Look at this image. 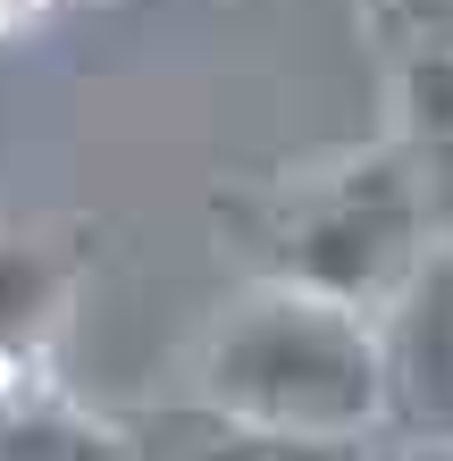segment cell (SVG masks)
Returning <instances> with one entry per match:
<instances>
[{
	"instance_id": "cell-7",
	"label": "cell",
	"mask_w": 453,
	"mask_h": 461,
	"mask_svg": "<svg viewBox=\"0 0 453 461\" xmlns=\"http://www.w3.org/2000/svg\"><path fill=\"white\" fill-rule=\"evenodd\" d=\"M135 461H353V445H303V437H269V428H244L210 402H177L143 428H126Z\"/></svg>"
},
{
	"instance_id": "cell-2",
	"label": "cell",
	"mask_w": 453,
	"mask_h": 461,
	"mask_svg": "<svg viewBox=\"0 0 453 461\" xmlns=\"http://www.w3.org/2000/svg\"><path fill=\"white\" fill-rule=\"evenodd\" d=\"M194 402L303 445H369L386 428L378 311L303 285H244L194 336Z\"/></svg>"
},
{
	"instance_id": "cell-3",
	"label": "cell",
	"mask_w": 453,
	"mask_h": 461,
	"mask_svg": "<svg viewBox=\"0 0 453 461\" xmlns=\"http://www.w3.org/2000/svg\"><path fill=\"white\" fill-rule=\"evenodd\" d=\"M378 377H386V445L453 453V243L378 303Z\"/></svg>"
},
{
	"instance_id": "cell-6",
	"label": "cell",
	"mask_w": 453,
	"mask_h": 461,
	"mask_svg": "<svg viewBox=\"0 0 453 461\" xmlns=\"http://www.w3.org/2000/svg\"><path fill=\"white\" fill-rule=\"evenodd\" d=\"M394 85V143L429 185V210H437V235L453 243V50H429V59H394L386 68Z\"/></svg>"
},
{
	"instance_id": "cell-5",
	"label": "cell",
	"mask_w": 453,
	"mask_h": 461,
	"mask_svg": "<svg viewBox=\"0 0 453 461\" xmlns=\"http://www.w3.org/2000/svg\"><path fill=\"white\" fill-rule=\"evenodd\" d=\"M76 243L59 235H0V369L50 361V336L76 303Z\"/></svg>"
},
{
	"instance_id": "cell-11",
	"label": "cell",
	"mask_w": 453,
	"mask_h": 461,
	"mask_svg": "<svg viewBox=\"0 0 453 461\" xmlns=\"http://www.w3.org/2000/svg\"><path fill=\"white\" fill-rule=\"evenodd\" d=\"M420 461H453V453H420Z\"/></svg>"
},
{
	"instance_id": "cell-9",
	"label": "cell",
	"mask_w": 453,
	"mask_h": 461,
	"mask_svg": "<svg viewBox=\"0 0 453 461\" xmlns=\"http://www.w3.org/2000/svg\"><path fill=\"white\" fill-rule=\"evenodd\" d=\"M353 461H420V453H403V445H386V437H369V445H353Z\"/></svg>"
},
{
	"instance_id": "cell-8",
	"label": "cell",
	"mask_w": 453,
	"mask_h": 461,
	"mask_svg": "<svg viewBox=\"0 0 453 461\" xmlns=\"http://www.w3.org/2000/svg\"><path fill=\"white\" fill-rule=\"evenodd\" d=\"M369 42L394 59H429V50H453V0H353Z\"/></svg>"
},
{
	"instance_id": "cell-4",
	"label": "cell",
	"mask_w": 453,
	"mask_h": 461,
	"mask_svg": "<svg viewBox=\"0 0 453 461\" xmlns=\"http://www.w3.org/2000/svg\"><path fill=\"white\" fill-rule=\"evenodd\" d=\"M0 461H135L118 420L85 411L50 361H9L0 369Z\"/></svg>"
},
{
	"instance_id": "cell-10",
	"label": "cell",
	"mask_w": 453,
	"mask_h": 461,
	"mask_svg": "<svg viewBox=\"0 0 453 461\" xmlns=\"http://www.w3.org/2000/svg\"><path fill=\"white\" fill-rule=\"evenodd\" d=\"M50 0H0V34H9V25H25V17H42Z\"/></svg>"
},
{
	"instance_id": "cell-1",
	"label": "cell",
	"mask_w": 453,
	"mask_h": 461,
	"mask_svg": "<svg viewBox=\"0 0 453 461\" xmlns=\"http://www.w3.org/2000/svg\"><path fill=\"white\" fill-rule=\"evenodd\" d=\"M210 227L252 285H303L353 311H378L429 260V243H445L429 185L394 134L277 168L260 185H227L210 194Z\"/></svg>"
}]
</instances>
